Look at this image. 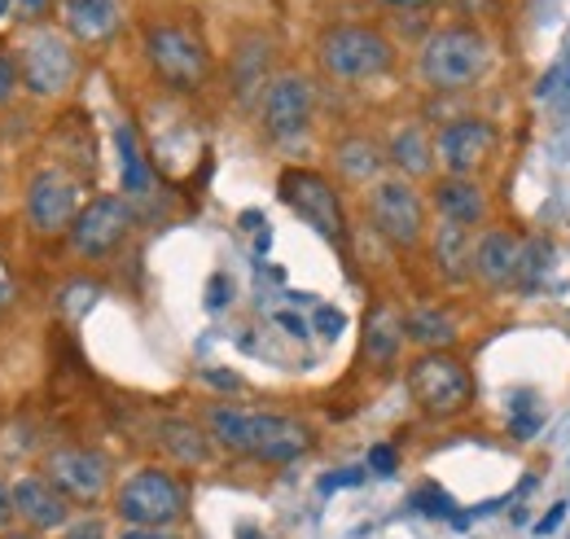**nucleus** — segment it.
<instances>
[{
	"label": "nucleus",
	"mask_w": 570,
	"mask_h": 539,
	"mask_svg": "<svg viewBox=\"0 0 570 539\" xmlns=\"http://www.w3.org/2000/svg\"><path fill=\"white\" fill-rule=\"evenodd\" d=\"M158 439L176 465H207L212 461V434L198 430L194 421H163Z\"/></svg>",
	"instance_id": "aec40b11"
},
{
	"label": "nucleus",
	"mask_w": 570,
	"mask_h": 539,
	"mask_svg": "<svg viewBox=\"0 0 570 539\" xmlns=\"http://www.w3.org/2000/svg\"><path fill=\"white\" fill-rule=\"evenodd\" d=\"M368 219H373V228L395 251H413L426 237V203H422V194L404 176L373 180V189H368Z\"/></svg>",
	"instance_id": "9d476101"
},
{
	"label": "nucleus",
	"mask_w": 570,
	"mask_h": 539,
	"mask_svg": "<svg viewBox=\"0 0 570 539\" xmlns=\"http://www.w3.org/2000/svg\"><path fill=\"white\" fill-rule=\"evenodd\" d=\"M62 539H110L106 536V522L101 518H75L62 527Z\"/></svg>",
	"instance_id": "c85d7f7f"
},
{
	"label": "nucleus",
	"mask_w": 570,
	"mask_h": 539,
	"mask_svg": "<svg viewBox=\"0 0 570 539\" xmlns=\"http://www.w3.org/2000/svg\"><path fill=\"white\" fill-rule=\"evenodd\" d=\"M9 504H13V518L27 522V531L45 536V531H62L71 522V500L45 478V473H22L13 487H9Z\"/></svg>",
	"instance_id": "4468645a"
},
{
	"label": "nucleus",
	"mask_w": 570,
	"mask_h": 539,
	"mask_svg": "<svg viewBox=\"0 0 570 539\" xmlns=\"http://www.w3.org/2000/svg\"><path fill=\"white\" fill-rule=\"evenodd\" d=\"M242 539H264V536H255V531H242Z\"/></svg>",
	"instance_id": "c03bdc74"
},
{
	"label": "nucleus",
	"mask_w": 570,
	"mask_h": 539,
	"mask_svg": "<svg viewBox=\"0 0 570 539\" xmlns=\"http://www.w3.org/2000/svg\"><path fill=\"white\" fill-rule=\"evenodd\" d=\"M400 346H404V316L395 307H386V303L373 307L364 316V360L386 369V364H395Z\"/></svg>",
	"instance_id": "6ab92c4d"
},
{
	"label": "nucleus",
	"mask_w": 570,
	"mask_h": 539,
	"mask_svg": "<svg viewBox=\"0 0 570 539\" xmlns=\"http://www.w3.org/2000/svg\"><path fill=\"white\" fill-rule=\"evenodd\" d=\"M49 13H53V0H18V18H22V22H31V27H36V22H45Z\"/></svg>",
	"instance_id": "7c9ffc66"
},
{
	"label": "nucleus",
	"mask_w": 570,
	"mask_h": 539,
	"mask_svg": "<svg viewBox=\"0 0 570 539\" xmlns=\"http://www.w3.org/2000/svg\"><path fill=\"white\" fill-rule=\"evenodd\" d=\"M9 522H13V504H9V487L0 482V531H9Z\"/></svg>",
	"instance_id": "4c0bfd02"
},
{
	"label": "nucleus",
	"mask_w": 570,
	"mask_h": 539,
	"mask_svg": "<svg viewBox=\"0 0 570 539\" xmlns=\"http://www.w3.org/2000/svg\"><path fill=\"white\" fill-rule=\"evenodd\" d=\"M395 465H400V457H395V448H386V443H377L373 452H368V470L382 473V478H391L395 473Z\"/></svg>",
	"instance_id": "c756f323"
},
{
	"label": "nucleus",
	"mask_w": 570,
	"mask_h": 539,
	"mask_svg": "<svg viewBox=\"0 0 570 539\" xmlns=\"http://www.w3.org/2000/svg\"><path fill=\"white\" fill-rule=\"evenodd\" d=\"M382 4H391V9H430L439 0H382Z\"/></svg>",
	"instance_id": "58836bf2"
},
{
	"label": "nucleus",
	"mask_w": 570,
	"mask_h": 539,
	"mask_svg": "<svg viewBox=\"0 0 570 539\" xmlns=\"http://www.w3.org/2000/svg\"><path fill=\"white\" fill-rule=\"evenodd\" d=\"M409 395L426 416H456L474 404V373L448 351H426L409 369Z\"/></svg>",
	"instance_id": "0eeeda50"
},
{
	"label": "nucleus",
	"mask_w": 570,
	"mask_h": 539,
	"mask_svg": "<svg viewBox=\"0 0 570 539\" xmlns=\"http://www.w3.org/2000/svg\"><path fill=\"white\" fill-rule=\"evenodd\" d=\"M364 473L352 470V473H334V478H321V491H334V487H356Z\"/></svg>",
	"instance_id": "e433bc0d"
},
{
	"label": "nucleus",
	"mask_w": 570,
	"mask_h": 539,
	"mask_svg": "<svg viewBox=\"0 0 570 539\" xmlns=\"http://www.w3.org/2000/svg\"><path fill=\"white\" fill-rule=\"evenodd\" d=\"M404 337H413V342H417V346H426V351H443V346L456 337V325H452V316H448V312L422 307V312H413V316L404 321Z\"/></svg>",
	"instance_id": "393cba45"
},
{
	"label": "nucleus",
	"mask_w": 570,
	"mask_h": 539,
	"mask_svg": "<svg viewBox=\"0 0 570 539\" xmlns=\"http://www.w3.org/2000/svg\"><path fill=\"white\" fill-rule=\"evenodd\" d=\"M492 70V45L474 27H443L422 49V79L439 92L474 88Z\"/></svg>",
	"instance_id": "f03ea898"
},
{
	"label": "nucleus",
	"mask_w": 570,
	"mask_h": 539,
	"mask_svg": "<svg viewBox=\"0 0 570 539\" xmlns=\"http://www.w3.org/2000/svg\"><path fill=\"white\" fill-rule=\"evenodd\" d=\"M470 251H474V242H470V228H461V224H439V233H434V259H439V268L448 272L452 281H461V276H470Z\"/></svg>",
	"instance_id": "b1692460"
},
{
	"label": "nucleus",
	"mask_w": 570,
	"mask_h": 539,
	"mask_svg": "<svg viewBox=\"0 0 570 539\" xmlns=\"http://www.w3.org/2000/svg\"><path fill=\"white\" fill-rule=\"evenodd\" d=\"M13 67H18V84L31 97H62V92H71L75 75H79V58H75L67 36H58L49 27H31L18 40Z\"/></svg>",
	"instance_id": "423d86ee"
},
{
	"label": "nucleus",
	"mask_w": 570,
	"mask_h": 539,
	"mask_svg": "<svg viewBox=\"0 0 570 539\" xmlns=\"http://www.w3.org/2000/svg\"><path fill=\"white\" fill-rule=\"evenodd\" d=\"M312 110H316L312 84H307L303 75H282V79L268 84L264 106H259V115H264V133L273 136V140H294V136L307 133Z\"/></svg>",
	"instance_id": "ddd939ff"
},
{
	"label": "nucleus",
	"mask_w": 570,
	"mask_h": 539,
	"mask_svg": "<svg viewBox=\"0 0 570 539\" xmlns=\"http://www.w3.org/2000/svg\"><path fill=\"white\" fill-rule=\"evenodd\" d=\"M115 145H119V176H124V194L128 198H145L149 194V163H145V149L137 140L132 124H119L115 128Z\"/></svg>",
	"instance_id": "4be33fe9"
},
{
	"label": "nucleus",
	"mask_w": 570,
	"mask_h": 539,
	"mask_svg": "<svg viewBox=\"0 0 570 539\" xmlns=\"http://www.w3.org/2000/svg\"><path fill=\"white\" fill-rule=\"evenodd\" d=\"M518 255H522V242L513 233H504V228H492L470 251V276L479 285H488V290H504V285H513Z\"/></svg>",
	"instance_id": "dca6fc26"
},
{
	"label": "nucleus",
	"mask_w": 570,
	"mask_h": 539,
	"mask_svg": "<svg viewBox=\"0 0 570 539\" xmlns=\"http://www.w3.org/2000/svg\"><path fill=\"white\" fill-rule=\"evenodd\" d=\"M282 325L289 330V334H307V325H303L298 316H282Z\"/></svg>",
	"instance_id": "a19ab883"
},
{
	"label": "nucleus",
	"mask_w": 570,
	"mask_h": 539,
	"mask_svg": "<svg viewBox=\"0 0 570 539\" xmlns=\"http://www.w3.org/2000/svg\"><path fill=\"white\" fill-rule=\"evenodd\" d=\"M553 84H562V106H570V58L558 70H553L544 84H540V92H553Z\"/></svg>",
	"instance_id": "72a5a7b5"
},
{
	"label": "nucleus",
	"mask_w": 570,
	"mask_h": 539,
	"mask_svg": "<svg viewBox=\"0 0 570 539\" xmlns=\"http://www.w3.org/2000/svg\"><path fill=\"white\" fill-rule=\"evenodd\" d=\"M224 298H228V294H224V276H215V281H212V298H207V303H212V307H224Z\"/></svg>",
	"instance_id": "ea45409f"
},
{
	"label": "nucleus",
	"mask_w": 570,
	"mask_h": 539,
	"mask_svg": "<svg viewBox=\"0 0 570 539\" xmlns=\"http://www.w3.org/2000/svg\"><path fill=\"white\" fill-rule=\"evenodd\" d=\"M386 158L400 167V176L409 180V176H430V167H434V145L426 140L422 128H400V133L391 136V149H386Z\"/></svg>",
	"instance_id": "412c9836"
},
{
	"label": "nucleus",
	"mask_w": 570,
	"mask_h": 539,
	"mask_svg": "<svg viewBox=\"0 0 570 539\" xmlns=\"http://www.w3.org/2000/svg\"><path fill=\"white\" fill-rule=\"evenodd\" d=\"M145 58L154 75L176 92H198L212 75V49L180 22H154L145 31Z\"/></svg>",
	"instance_id": "39448f33"
},
{
	"label": "nucleus",
	"mask_w": 570,
	"mask_h": 539,
	"mask_svg": "<svg viewBox=\"0 0 570 539\" xmlns=\"http://www.w3.org/2000/svg\"><path fill=\"white\" fill-rule=\"evenodd\" d=\"M562 518H567V504H553V509H549V513L535 522V536H549V531H558V527H562Z\"/></svg>",
	"instance_id": "f704fd0d"
},
{
	"label": "nucleus",
	"mask_w": 570,
	"mask_h": 539,
	"mask_svg": "<svg viewBox=\"0 0 570 539\" xmlns=\"http://www.w3.org/2000/svg\"><path fill=\"white\" fill-rule=\"evenodd\" d=\"M434 206L448 224H461V228H474L488 215V198L470 176H443L434 185Z\"/></svg>",
	"instance_id": "f3484780"
},
{
	"label": "nucleus",
	"mask_w": 570,
	"mask_h": 539,
	"mask_svg": "<svg viewBox=\"0 0 570 539\" xmlns=\"http://www.w3.org/2000/svg\"><path fill=\"white\" fill-rule=\"evenodd\" d=\"M264 70H268V45H246V49H237V70H233L237 97H250V92L264 84Z\"/></svg>",
	"instance_id": "a878e982"
},
{
	"label": "nucleus",
	"mask_w": 570,
	"mask_h": 539,
	"mask_svg": "<svg viewBox=\"0 0 570 539\" xmlns=\"http://www.w3.org/2000/svg\"><path fill=\"white\" fill-rule=\"evenodd\" d=\"M316 58L321 70L330 79H343V84H360V79H377L395 67V45L373 31V27H360V22H343V27H330L316 45Z\"/></svg>",
	"instance_id": "20e7f679"
},
{
	"label": "nucleus",
	"mask_w": 570,
	"mask_h": 539,
	"mask_svg": "<svg viewBox=\"0 0 570 539\" xmlns=\"http://www.w3.org/2000/svg\"><path fill=\"white\" fill-rule=\"evenodd\" d=\"M13 92H18V67H13L9 53H0V106H4Z\"/></svg>",
	"instance_id": "2f4dec72"
},
{
	"label": "nucleus",
	"mask_w": 570,
	"mask_h": 539,
	"mask_svg": "<svg viewBox=\"0 0 570 539\" xmlns=\"http://www.w3.org/2000/svg\"><path fill=\"white\" fill-rule=\"evenodd\" d=\"M75 210H79V185L62 167H40L27 185V224L40 237H53L71 228Z\"/></svg>",
	"instance_id": "f8f14e48"
},
{
	"label": "nucleus",
	"mask_w": 570,
	"mask_h": 539,
	"mask_svg": "<svg viewBox=\"0 0 570 539\" xmlns=\"http://www.w3.org/2000/svg\"><path fill=\"white\" fill-rule=\"evenodd\" d=\"M544 272H549V242H540V237H535V242H522L513 285H518V290H535Z\"/></svg>",
	"instance_id": "bb28decb"
},
{
	"label": "nucleus",
	"mask_w": 570,
	"mask_h": 539,
	"mask_svg": "<svg viewBox=\"0 0 570 539\" xmlns=\"http://www.w3.org/2000/svg\"><path fill=\"white\" fill-rule=\"evenodd\" d=\"M207 434L233 457H250L259 465H289L312 448V430L282 412H246V408H207Z\"/></svg>",
	"instance_id": "f257e3e1"
},
{
	"label": "nucleus",
	"mask_w": 570,
	"mask_h": 539,
	"mask_svg": "<svg viewBox=\"0 0 570 539\" xmlns=\"http://www.w3.org/2000/svg\"><path fill=\"white\" fill-rule=\"evenodd\" d=\"M0 539H40L36 531H0Z\"/></svg>",
	"instance_id": "79ce46f5"
},
{
	"label": "nucleus",
	"mask_w": 570,
	"mask_h": 539,
	"mask_svg": "<svg viewBox=\"0 0 570 539\" xmlns=\"http://www.w3.org/2000/svg\"><path fill=\"white\" fill-rule=\"evenodd\" d=\"M132 224H137V210H132L128 198H119V194H97L92 203L75 210L67 237H71L75 255H83V259H110V255L128 242Z\"/></svg>",
	"instance_id": "1a4fd4ad"
},
{
	"label": "nucleus",
	"mask_w": 570,
	"mask_h": 539,
	"mask_svg": "<svg viewBox=\"0 0 570 539\" xmlns=\"http://www.w3.org/2000/svg\"><path fill=\"white\" fill-rule=\"evenodd\" d=\"M413 504H417L426 518H452V496H448V491H439V487H422V491H413Z\"/></svg>",
	"instance_id": "cd10ccee"
},
{
	"label": "nucleus",
	"mask_w": 570,
	"mask_h": 539,
	"mask_svg": "<svg viewBox=\"0 0 570 539\" xmlns=\"http://www.w3.org/2000/svg\"><path fill=\"white\" fill-rule=\"evenodd\" d=\"M334 163H338V171H343L352 185H368V180L382 171V149H377L368 136H347V140L334 149Z\"/></svg>",
	"instance_id": "5701e85b"
},
{
	"label": "nucleus",
	"mask_w": 570,
	"mask_h": 539,
	"mask_svg": "<svg viewBox=\"0 0 570 539\" xmlns=\"http://www.w3.org/2000/svg\"><path fill=\"white\" fill-rule=\"evenodd\" d=\"M115 539H180V536H171V531H154V527H124Z\"/></svg>",
	"instance_id": "c9c22d12"
},
{
	"label": "nucleus",
	"mask_w": 570,
	"mask_h": 539,
	"mask_svg": "<svg viewBox=\"0 0 570 539\" xmlns=\"http://www.w3.org/2000/svg\"><path fill=\"white\" fill-rule=\"evenodd\" d=\"M115 513H119L124 527L171 531L189 513V487L176 473L158 470V465H145L132 478H124V487L115 491Z\"/></svg>",
	"instance_id": "7ed1b4c3"
},
{
	"label": "nucleus",
	"mask_w": 570,
	"mask_h": 539,
	"mask_svg": "<svg viewBox=\"0 0 570 539\" xmlns=\"http://www.w3.org/2000/svg\"><path fill=\"white\" fill-rule=\"evenodd\" d=\"M9 4H13V0H0V18H4V13H9Z\"/></svg>",
	"instance_id": "37998d69"
},
{
	"label": "nucleus",
	"mask_w": 570,
	"mask_h": 539,
	"mask_svg": "<svg viewBox=\"0 0 570 539\" xmlns=\"http://www.w3.org/2000/svg\"><path fill=\"white\" fill-rule=\"evenodd\" d=\"M277 194H282V203L289 206L303 224H312L330 246H343V242H347L343 198H338V189H334L321 171H312V167H285L282 180H277Z\"/></svg>",
	"instance_id": "6e6552de"
},
{
	"label": "nucleus",
	"mask_w": 570,
	"mask_h": 539,
	"mask_svg": "<svg viewBox=\"0 0 570 539\" xmlns=\"http://www.w3.org/2000/svg\"><path fill=\"white\" fill-rule=\"evenodd\" d=\"M492 149H497V128L488 119H456L434 140V154L448 167V176H470L474 167L488 163Z\"/></svg>",
	"instance_id": "2eb2a0df"
},
{
	"label": "nucleus",
	"mask_w": 570,
	"mask_h": 539,
	"mask_svg": "<svg viewBox=\"0 0 570 539\" xmlns=\"http://www.w3.org/2000/svg\"><path fill=\"white\" fill-rule=\"evenodd\" d=\"M316 325H321V334H325V337H338L347 321H343V312H334V307H321V312H316Z\"/></svg>",
	"instance_id": "473e14b6"
},
{
	"label": "nucleus",
	"mask_w": 570,
	"mask_h": 539,
	"mask_svg": "<svg viewBox=\"0 0 570 539\" xmlns=\"http://www.w3.org/2000/svg\"><path fill=\"white\" fill-rule=\"evenodd\" d=\"M45 478L71 504H97L110 491V461L97 448H53L45 457Z\"/></svg>",
	"instance_id": "9b49d317"
},
{
	"label": "nucleus",
	"mask_w": 570,
	"mask_h": 539,
	"mask_svg": "<svg viewBox=\"0 0 570 539\" xmlns=\"http://www.w3.org/2000/svg\"><path fill=\"white\" fill-rule=\"evenodd\" d=\"M62 18L79 45H101L119 31V0H62Z\"/></svg>",
	"instance_id": "a211bd4d"
}]
</instances>
